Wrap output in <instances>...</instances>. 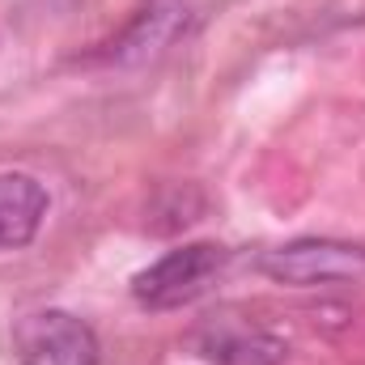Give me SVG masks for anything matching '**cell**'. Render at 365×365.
<instances>
[{"label":"cell","mask_w":365,"mask_h":365,"mask_svg":"<svg viewBox=\"0 0 365 365\" xmlns=\"http://www.w3.org/2000/svg\"><path fill=\"white\" fill-rule=\"evenodd\" d=\"M187 21H191V9L182 0H145L128 17V26L110 43H102V51L93 60L98 64H145L179 38Z\"/></svg>","instance_id":"3"},{"label":"cell","mask_w":365,"mask_h":365,"mask_svg":"<svg viewBox=\"0 0 365 365\" xmlns=\"http://www.w3.org/2000/svg\"><path fill=\"white\" fill-rule=\"evenodd\" d=\"M204 353L221 365H280L284 344L255 327H221L204 340Z\"/></svg>","instance_id":"6"},{"label":"cell","mask_w":365,"mask_h":365,"mask_svg":"<svg viewBox=\"0 0 365 365\" xmlns=\"http://www.w3.org/2000/svg\"><path fill=\"white\" fill-rule=\"evenodd\" d=\"M259 268L280 284H331L365 276V247L331 242V238H302L284 242L259 259Z\"/></svg>","instance_id":"2"},{"label":"cell","mask_w":365,"mask_h":365,"mask_svg":"<svg viewBox=\"0 0 365 365\" xmlns=\"http://www.w3.org/2000/svg\"><path fill=\"white\" fill-rule=\"evenodd\" d=\"M47 217V191L26 170L0 175V251H21L34 242Z\"/></svg>","instance_id":"5"},{"label":"cell","mask_w":365,"mask_h":365,"mask_svg":"<svg viewBox=\"0 0 365 365\" xmlns=\"http://www.w3.org/2000/svg\"><path fill=\"white\" fill-rule=\"evenodd\" d=\"M225 264H230L225 247L191 242V247H179V251H166L158 264H149L145 272L132 276V293L149 310H179L187 302L204 297L217 284V276L225 272Z\"/></svg>","instance_id":"1"},{"label":"cell","mask_w":365,"mask_h":365,"mask_svg":"<svg viewBox=\"0 0 365 365\" xmlns=\"http://www.w3.org/2000/svg\"><path fill=\"white\" fill-rule=\"evenodd\" d=\"M21 365H98V336L68 310H38L21 327Z\"/></svg>","instance_id":"4"}]
</instances>
